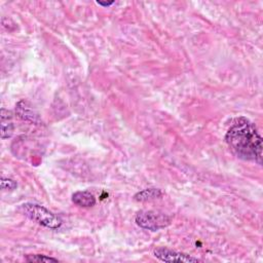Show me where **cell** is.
<instances>
[{
  "label": "cell",
  "mask_w": 263,
  "mask_h": 263,
  "mask_svg": "<svg viewBox=\"0 0 263 263\" xmlns=\"http://www.w3.org/2000/svg\"><path fill=\"white\" fill-rule=\"evenodd\" d=\"M225 142L238 158L262 164V137L255 125L242 118L227 131Z\"/></svg>",
  "instance_id": "6da1fadb"
},
{
  "label": "cell",
  "mask_w": 263,
  "mask_h": 263,
  "mask_svg": "<svg viewBox=\"0 0 263 263\" xmlns=\"http://www.w3.org/2000/svg\"><path fill=\"white\" fill-rule=\"evenodd\" d=\"M21 210L26 217L46 228L58 229L63 224V220L58 215L40 205L24 204L21 206Z\"/></svg>",
  "instance_id": "7a4b0ae2"
},
{
  "label": "cell",
  "mask_w": 263,
  "mask_h": 263,
  "mask_svg": "<svg viewBox=\"0 0 263 263\" xmlns=\"http://www.w3.org/2000/svg\"><path fill=\"white\" fill-rule=\"evenodd\" d=\"M135 221L141 228L151 231L160 230L171 224V218L166 214L151 210L140 211L136 215Z\"/></svg>",
  "instance_id": "3957f363"
},
{
  "label": "cell",
  "mask_w": 263,
  "mask_h": 263,
  "mask_svg": "<svg viewBox=\"0 0 263 263\" xmlns=\"http://www.w3.org/2000/svg\"><path fill=\"white\" fill-rule=\"evenodd\" d=\"M154 256L163 262H178V263H192V262H201L202 260L193 257L190 255L172 251L165 248H158L153 252Z\"/></svg>",
  "instance_id": "277c9868"
},
{
  "label": "cell",
  "mask_w": 263,
  "mask_h": 263,
  "mask_svg": "<svg viewBox=\"0 0 263 263\" xmlns=\"http://www.w3.org/2000/svg\"><path fill=\"white\" fill-rule=\"evenodd\" d=\"M16 113L23 121L33 123V124H39L40 123V117H39L38 113L26 101H21V102L18 103V105L16 107Z\"/></svg>",
  "instance_id": "5b68a950"
},
{
  "label": "cell",
  "mask_w": 263,
  "mask_h": 263,
  "mask_svg": "<svg viewBox=\"0 0 263 263\" xmlns=\"http://www.w3.org/2000/svg\"><path fill=\"white\" fill-rule=\"evenodd\" d=\"M72 202L81 208H92L96 205V198L90 192H77L72 196Z\"/></svg>",
  "instance_id": "8992f818"
},
{
  "label": "cell",
  "mask_w": 263,
  "mask_h": 263,
  "mask_svg": "<svg viewBox=\"0 0 263 263\" xmlns=\"http://www.w3.org/2000/svg\"><path fill=\"white\" fill-rule=\"evenodd\" d=\"M13 113L5 108L2 109V138L8 139L14 134Z\"/></svg>",
  "instance_id": "52a82bcc"
},
{
  "label": "cell",
  "mask_w": 263,
  "mask_h": 263,
  "mask_svg": "<svg viewBox=\"0 0 263 263\" xmlns=\"http://www.w3.org/2000/svg\"><path fill=\"white\" fill-rule=\"evenodd\" d=\"M162 192L158 188H147L144 189L140 193H138L135 196V200L137 202H149V201H154L156 199L161 198Z\"/></svg>",
  "instance_id": "ba28073f"
},
{
  "label": "cell",
  "mask_w": 263,
  "mask_h": 263,
  "mask_svg": "<svg viewBox=\"0 0 263 263\" xmlns=\"http://www.w3.org/2000/svg\"><path fill=\"white\" fill-rule=\"evenodd\" d=\"M26 260L28 262H42V263H49V262H59L57 258H53L46 255H40V254H35V255H28L26 256Z\"/></svg>",
  "instance_id": "9c48e42d"
},
{
  "label": "cell",
  "mask_w": 263,
  "mask_h": 263,
  "mask_svg": "<svg viewBox=\"0 0 263 263\" xmlns=\"http://www.w3.org/2000/svg\"><path fill=\"white\" fill-rule=\"evenodd\" d=\"M17 186H18V184H17V182L15 180L3 177V179H2V188L4 190H14V189L17 188Z\"/></svg>",
  "instance_id": "30bf717a"
},
{
  "label": "cell",
  "mask_w": 263,
  "mask_h": 263,
  "mask_svg": "<svg viewBox=\"0 0 263 263\" xmlns=\"http://www.w3.org/2000/svg\"><path fill=\"white\" fill-rule=\"evenodd\" d=\"M97 4L100 5V6H103V7H109V6L113 5L114 3H113V2H111V3H101V2H98Z\"/></svg>",
  "instance_id": "8fae6325"
}]
</instances>
